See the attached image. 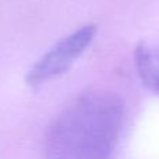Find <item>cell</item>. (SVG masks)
Wrapping results in <instances>:
<instances>
[{
	"mask_svg": "<svg viewBox=\"0 0 159 159\" xmlns=\"http://www.w3.org/2000/svg\"><path fill=\"white\" fill-rule=\"evenodd\" d=\"M134 64L144 87L159 95V42H140L134 49Z\"/></svg>",
	"mask_w": 159,
	"mask_h": 159,
	"instance_id": "3",
	"label": "cell"
},
{
	"mask_svg": "<svg viewBox=\"0 0 159 159\" xmlns=\"http://www.w3.org/2000/svg\"><path fill=\"white\" fill-rule=\"evenodd\" d=\"M96 25L87 24L59 39L50 46L25 74V84L31 89H39L49 81L66 74L92 45Z\"/></svg>",
	"mask_w": 159,
	"mask_h": 159,
	"instance_id": "2",
	"label": "cell"
},
{
	"mask_svg": "<svg viewBox=\"0 0 159 159\" xmlns=\"http://www.w3.org/2000/svg\"><path fill=\"white\" fill-rule=\"evenodd\" d=\"M124 102L113 91L92 89L74 98L45 137L46 159H110L124 121Z\"/></svg>",
	"mask_w": 159,
	"mask_h": 159,
	"instance_id": "1",
	"label": "cell"
}]
</instances>
